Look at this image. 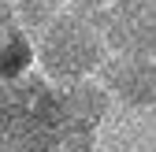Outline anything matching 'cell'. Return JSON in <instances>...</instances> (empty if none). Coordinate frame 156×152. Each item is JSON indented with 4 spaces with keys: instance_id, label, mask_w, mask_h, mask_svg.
Listing matches in <instances>:
<instances>
[{
    "instance_id": "9c48e42d",
    "label": "cell",
    "mask_w": 156,
    "mask_h": 152,
    "mask_svg": "<svg viewBox=\"0 0 156 152\" xmlns=\"http://www.w3.org/2000/svg\"><path fill=\"white\" fill-rule=\"evenodd\" d=\"M0 152H8V145H4V137H0Z\"/></svg>"
},
{
    "instance_id": "5b68a950",
    "label": "cell",
    "mask_w": 156,
    "mask_h": 152,
    "mask_svg": "<svg viewBox=\"0 0 156 152\" xmlns=\"http://www.w3.org/2000/svg\"><path fill=\"white\" fill-rule=\"evenodd\" d=\"M34 67V37L11 26L8 33H0V85L23 82V74Z\"/></svg>"
},
{
    "instance_id": "ba28073f",
    "label": "cell",
    "mask_w": 156,
    "mask_h": 152,
    "mask_svg": "<svg viewBox=\"0 0 156 152\" xmlns=\"http://www.w3.org/2000/svg\"><path fill=\"white\" fill-rule=\"evenodd\" d=\"M45 4H48V8H56V11H60V8H67V0H45Z\"/></svg>"
},
{
    "instance_id": "7a4b0ae2",
    "label": "cell",
    "mask_w": 156,
    "mask_h": 152,
    "mask_svg": "<svg viewBox=\"0 0 156 152\" xmlns=\"http://www.w3.org/2000/svg\"><path fill=\"white\" fill-rule=\"evenodd\" d=\"M97 30L112 56H145L156 52V0H112L97 11Z\"/></svg>"
},
{
    "instance_id": "8992f818",
    "label": "cell",
    "mask_w": 156,
    "mask_h": 152,
    "mask_svg": "<svg viewBox=\"0 0 156 152\" xmlns=\"http://www.w3.org/2000/svg\"><path fill=\"white\" fill-rule=\"evenodd\" d=\"M108 4H112V0H67V8L82 11V15H97V11H104Z\"/></svg>"
},
{
    "instance_id": "277c9868",
    "label": "cell",
    "mask_w": 156,
    "mask_h": 152,
    "mask_svg": "<svg viewBox=\"0 0 156 152\" xmlns=\"http://www.w3.org/2000/svg\"><path fill=\"white\" fill-rule=\"evenodd\" d=\"M60 104H63V119L71 123H82V126H101L104 115L112 111L108 93L101 89L97 78H82V82H71L60 89Z\"/></svg>"
},
{
    "instance_id": "6da1fadb",
    "label": "cell",
    "mask_w": 156,
    "mask_h": 152,
    "mask_svg": "<svg viewBox=\"0 0 156 152\" xmlns=\"http://www.w3.org/2000/svg\"><path fill=\"white\" fill-rule=\"evenodd\" d=\"M104 56L108 48L97 30V19L74 8H60L37 30V41H34V63L41 67V74L52 85L93 78L97 67L104 63Z\"/></svg>"
},
{
    "instance_id": "3957f363",
    "label": "cell",
    "mask_w": 156,
    "mask_h": 152,
    "mask_svg": "<svg viewBox=\"0 0 156 152\" xmlns=\"http://www.w3.org/2000/svg\"><path fill=\"white\" fill-rule=\"evenodd\" d=\"M101 89L108 93L112 104H119L126 111H152L156 104V60H145V56H104V63L93 74Z\"/></svg>"
},
{
    "instance_id": "52a82bcc",
    "label": "cell",
    "mask_w": 156,
    "mask_h": 152,
    "mask_svg": "<svg viewBox=\"0 0 156 152\" xmlns=\"http://www.w3.org/2000/svg\"><path fill=\"white\" fill-rule=\"evenodd\" d=\"M11 26H15V11H11L8 0H0V33H8Z\"/></svg>"
}]
</instances>
